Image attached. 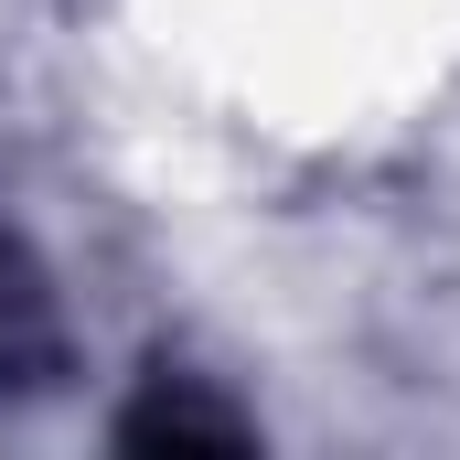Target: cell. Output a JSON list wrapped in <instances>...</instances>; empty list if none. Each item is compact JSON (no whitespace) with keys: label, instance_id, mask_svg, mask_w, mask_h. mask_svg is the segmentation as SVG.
<instances>
[{"label":"cell","instance_id":"1","mask_svg":"<svg viewBox=\"0 0 460 460\" xmlns=\"http://www.w3.org/2000/svg\"><path fill=\"white\" fill-rule=\"evenodd\" d=\"M65 375V311H54V279L22 235L0 226V396H43Z\"/></svg>","mask_w":460,"mask_h":460},{"label":"cell","instance_id":"2","mask_svg":"<svg viewBox=\"0 0 460 460\" xmlns=\"http://www.w3.org/2000/svg\"><path fill=\"white\" fill-rule=\"evenodd\" d=\"M257 429L235 418L226 396H204L193 375H150L128 407H118V450H246Z\"/></svg>","mask_w":460,"mask_h":460}]
</instances>
